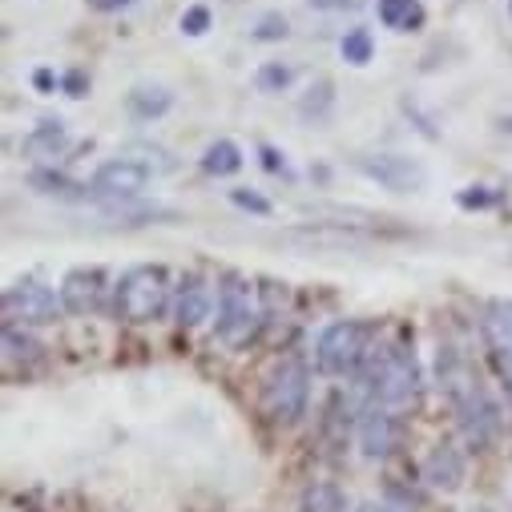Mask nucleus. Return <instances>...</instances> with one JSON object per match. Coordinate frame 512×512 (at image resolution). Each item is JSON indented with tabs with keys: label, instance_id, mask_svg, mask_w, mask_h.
Instances as JSON below:
<instances>
[{
	"label": "nucleus",
	"instance_id": "obj_1",
	"mask_svg": "<svg viewBox=\"0 0 512 512\" xmlns=\"http://www.w3.org/2000/svg\"><path fill=\"white\" fill-rule=\"evenodd\" d=\"M440 388L456 408L460 432L464 440L480 452L500 436V408L492 404V396L484 392V383L476 379L472 363L456 351V347H440Z\"/></svg>",
	"mask_w": 512,
	"mask_h": 512
},
{
	"label": "nucleus",
	"instance_id": "obj_2",
	"mask_svg": "<svg viewBox=\"0 0 512 512\" xmlns=\"http://www.w3.org/2000/svg\"><path fill=\"white\" fill-rule=\"evenodd\" d=\"M367 396L371 408H388V412H408L420 400V363L404 347H383L367 363Z\"/></svg>",
	"mask_w": 512,
	"mask_h": 512
},
{
	"label": "nucleus",
	"instance_id": "obj_3",
	"mask_svg": "<svg viewBox=\"0 0 512 512\" xmlns=\"http://www.w3.org/2000/svg\"><path fill=\"white\" fill-rule=\"evenodd\" d=\"M170 303V279L162 267H134L117 283V319L125 323H154Z\"/></svg>",
	"mask_w": 512,
	"mask_h": 512
},
{
	"label": "nucleus",
	"instance_id": "obj_4",
	"mask_svg": "<svg viewBox=\"0 0 512 512\" xmlns=\"http://www.w3.org/2000/svg\"><path fill=\"white\" fill-rule=\"evenodd\" d=\"M307 396H311V375L303 359H283L263 388V404L271 412L275 424H295L307 412Z\"/></svg>",
	"mask_w": 512,
	"mask_h": 512
},
{
	"label": "nucleus",
	"instance_id": "obj_5",
	"mask_svg": "<svg viewBox=\"0 0 512 512\" xmlns=\"http://www.w3.org/2000/svg\"><path fill=\"white\" fill-rule=\"evenodd\" d=\"M367 339H371L367 323H355V319L331 323V327L319 335V343H315L319 371H327V375H347V371H355V367L367 359Z\"/></svg>",
	"mask_w": 512,
	"mask_h": 512
},
{
	"label": "nucleus",
	"instance_id": "obj_6",
	"mask_svg": "<svg viewBox=\"0 0 512 512\" xmlns=\"http://www.w3.org/2000/svg\"><path fill=\"white\" fill-rule=\"evenodd\" d=\"M65 311L61 295L49 291L45 283L37 279H21L13 287H5V327H45V323H57V315Z\"/></svg>",
	"mask_w": 512,
	"mask_h": 512
},
{
	"label": "nucleus",
	"instance_id": "obj_7",
	"mask_svg": "<svg viewBox=\"0 0 512 512\" xmlns=\"http://www.w3.org/2000/svg\"><path fill=\"white\" fill-rule=\"evenodd\" d=\"M355 170L363 178L379 182L383 190H392V194H416V190L428 186V170L416 158H404V154H359Z\"/></svg>",
	"mask_w": 512,
	"mask_h": 512
},
{
	"label": "nucleus",
	"instance_id": "obj_8",
	"mask_svg": "<svg viewBox=\"0 0 512 512\" xmlns=\"http://www.w3.org/2000/svg\"><path fill=\"white\" fill-rule=\"evenodd\" d=\"M254 323V295H250V283L242 275H226L222 287H218V319H214V331L222 343H242L246 331Z\"/></svg>",
	"mask_w": 512,
	"mask_h": 512
},
{
	"label": "nucleus",
	"instance_id": "obj_9",
	"mask_svg": "<svg viewBox=\"0 0 512 512\" xmlns=\"http://www.w3.org/2000/svg\"><path fill=\"white\" fill-rule=\"evenodd\" d=\"M150 170L142 166V162H134V158H109V162H101L97 166V174H93V194L97 198H105V202H113V198H138L146 186H150Z\"/></svg>",
	"mask_w": 512,
	"mask_h": 512
},
{
	"label": "nucleus",
	"instance_id": "obj_10",
	"mask_svg": "<svg viewBox=\"0 0 512 512\" xmlns=\"http://www.w3.org/2000/svg\"><path fill=\"white\" fill-rule=\"evenodd\" d=\"M400 444V428H396V412L388 408H367L359 416V448L367 460H383L392 456Z\"/></svg>",
	"mask_w": 512,
	"mask_h": 512
},
{
	"label": "nucleus",
	"instance_id": "obj_11",
	"mask_svg": "<svg viewBox=\"0 0 512 512\" xmlns=\"http://www.w3.org/2000/svg\"><path fill=\"white\" fill-rule=\"evenodd\" d=\"M101 295H105V271L101 267H81V271H69L65 283H61V303L69 315H89L101 307Z\"/></svg>",
	"mask_w": 512,
	"mask_h": 512
},
{
	"label": "nucleus",
	"instance_id": "obj_12",
	"mask_svg": "<svg viewBox=\"0 0 512 512\" xmlns=\"http://www.w3.org/2000/svg\"><path fill=\"white\" fill-rule=\"evenodd\" d=\"M484 339L492 347L500 379L512 388V303H492L484 311Z\"/></svg>",
	"mask_w": 512,
	"mask_h": 512
},
{
	"label": "nucleus",
	"instance_id": "obj_13",
	"mask_svg": "<svg viewBox=\"0 0 512 512\" xmlns=\"http://www.w3.org/2000/svg\"><path fill=\"white\" fill-rule=\"evenodd\" d=\"M65 146H69V130H65L61 117H41L21 138V154L33 158V162H53V158L65 154Z\"/></svg>",
	"mask_w": 512,
	"mask_h": 512
},
{
	"label": "nucleus",
	"instance_id": "obj_14",
	"mask_svg": "<svg viewBox=\"0 0 512 512\" xmlns=\"http://www.w3.org/2000/svg\"><path fill=\"white\" fill-rule=\"evenodd\" d=\"M424 480L440 492H456L464 484V456L452 444H436L424 460Z\"/></svg>",
	"mask_w": 512,
	"mask_h": 512
},
{
	"label": "nucleus",
	"instance_id": "obj_15",
	"mask_svg": "<svg viewBox=\"0 0 512 512\" xmlns=\"http://www.w3.org/2000/svg\"><path fill=\"white\" fill-rule=\"evenodd\" d=\"M287 242H303L311 250H347V246H363L367 238L339 226V222H323V226H299V230H287Z\"/></svg>",
	"mask_w": 512,
	"mask_h": 512
},
{
	"label": "nucleus",
	"instance_id": "obj_16",
	"mask_svg": "<svg viewBox=\"0 0 512 512\" xmlns=\"http://www.w3.org/2000/svg\"><path fill=\"white\" fill-rule=\"evenodd\" d=\"M170 105H174V93L166 85L142 81V85H134L130 93H125V109H130L138 121H158V117L170 113Z\"/></svg>",
	"mask_w": 512,
	"mask_h": 512
},
{
	"label": "nucleus",
	"instance_id": "obj_17",
	"mask_svg": "<svg viewBox=\"0 0 512 512\" xmlns=\"http://www.w3.org/2000/svg\"><path fill=\"white\" fill-rule=\"evenodd\" d=\"M375 13H379V25L392 33H416L428 21L420 0H375Z\"/></svg>",
	"mask_w": 512,
	"mask_h": 512
},
{
	"label": "nucleus",
	"instance_id": "obj_18",
	"mask_svg": "<svg viewBox=\"0 0 512 512\" xmlns=\"http://www.w3.org/2000/svg\"><path fill=\"white\" fill-rule=\"evenodd\" d=\"M174 315H178L182 327H198V323L210 315V287H206L198 275H190V279L182 283L178 303H174Z\"/></svg>",
	"mask_w": 512,
	"mask_h": 512
},
{
	"label": "nucleus",
	"instance_id": "obj_19",
	"mask_svg": "<svg viewBox=\"0 0 512 512\" xmlns=\"http://www.w3.org/2000/svg\"><path fill=\"white\" fill-rule=\"evenodd\" d=\"M331 109H335V89H331V81H327V77L311 81L307 93L299 97V117H303L307 125H323V121L331 117Z\"/></svg>",
	"mask_w": 512,
	"mask_h": 512
},
{
	"label": "nucleus",
	"instance_id": "obj_20",
	"mask_svg": "<svg viewBox=\"0 0 512 512\" xmlns=\"http://www.w3.org/2000/svg\"><path fill=\"white\" fill-rule=\"evenodd\" d=\"M33 186L41 194H49V198H61V202H89V198H97L93 186H81V182H73L65 174H53V170H37L33 174Z\"/></svg>",
	"mask_w": 512,
	"mask_h": 512
},
{
	"label": "nucleus",
	"instance_id": "obj_21",
	"mask_svg": "<svg viewBox=\"0 0 512 512\" xmlns=\"http://www.w3.org/2000/svg\"><path fill=\"white\" fill-rule=\"evenodd\" d=\"M202 170L214 174V178H230V174L242 170V150H238L230 138H218V142L206 146V154H202Z\"/></svg>",
	"mask_w": 512,
	"mask_h": 512
},
{
	"label": "nucleus",
	"instance_id": "obj_22",
	"mask_svg": "<svg viewBox=\"0 0 512 512\" xmlns=\"http://www.w3.org/2000/svg\"><path fill=\"white\" fill-rule=\"evenodd\" d=\"M303 512H347V496L335 484H311L303 492Z\"/></svg>",
	"mask_w": 512,
	"mask_h": 512
},
{
	"label": "nucleus",
	"instance_id": "obj_23",
	"mask_svg": "<svg viewBox=\"0 0 512 512\" xmlns=\"http://www.w3.org/2000/svg\"><path fill=\"white\" fill-rule=\"evenodd\" d=\"M339 53H343L347 65L363 69V65H371V57H375V41H371L367 29H351V33L339 41Z\"/></svg>",
	"mask_w": 512,
	"mask_h": 512
},
{
	"label": "nucleus",
	"instance_id": "obj_24",
	"mask_svg": "<svg viewBox=\"0 0 512 512\" xmlns=\"http://www.w3.org/2000/svg\"><path fill=\"white\" fill-rule=\"evenodd\" d=\"M41 355V343L17 327H5V359L9 363H33Z\"/></svg>",
	"mask_w": 512,
	"mask_h": 512
},
{
	"label": "nucleus",
	"instance_id": "obj_25",
	"mask_svg": "<svg viewBox=\"0 0 512 512\" xmlns=\"http://www.w3.org/2000/svg\"><path fill=\"white\" fill-rule=\"evenodd\" d=\"M291 81H295V69L283 65V61H267L259 73H254V85H259V93H283V89H291Z\"/></svg>",
	"mask_w": 512,
	"mask_h": 512
},
{
	"label": "nucleus",
	"instance_id": "obj_26",
	"mask_svg": "<svg viewBox=\"0 0 512 512\" xmlns=\"http://www.w3.org/2000/svg\"><path fill=\"white\" fill-rule=\"evenodd\" d=\"M121 158H134V162H142L150 174H170L174 170V158L166 154V150H158V146H130Z\"/></svg>",
	"mask_w": 512,
	"mask_h": 512
},
{
	"label": "nucleus",
	"instance_id": "obj_27",
	"mask_svg": "<svg viewBox=\"0 0 512 512\" xmlns=\"http://www.w3.org/2000/svg\"><path fill=\"white\" fill-rule=\"evenodd\" d=\"M287 17L283 13H263L259 21H254V29H250V37L254 41H287Z\"/></svg>",
	"mask_w": 512,
	"mask_h": 512
},
{
	"label": "nucleus",
	"instance_id": "obj_28",
	"mask_svg": "<svg viewBox=\"0 0 512 512\" xmlns=\"http://www.w3.org/2000/svg\"><path fill=\"white\" fill-rule=\"evenodd\" d=\"M206 29H210V9L206 5H194V9L182 13V33L186 37H202Z\"/></svg>",
	"mask_w": 512,
	"mask_h": 512
},
{
	"label": "nucleus",
	"instance_id": "obj_29",
	"mask_svg": "<svg viewBox=\"0 0 512 512\" xmlns=\"http://www.w3.org/2000/svg\"><path fill=\"white\" fill-rule=\"evenodd\" d=\"M230 202L234 206H242V210H250V214H271V202L263 198V194H254V190H230Z\"/></svg>",
	"mask_w": 512,
	"mask_h": 512
},
{
	"label": "nucleus",
	"instance_id": "obj_30",
	"mask_svg": "<svg viewBox=\"0 0 512 512\" xmlns=\"http://www.w3.org/2000/svg\"><path fill=\"white\" fill-rule=\"evenodd\" d=\"M464 210H488L492 202H496V194L488 190V186H468V190H460V198H456Z\"/></svg>",
	"mask_w": 512,
	"mask_h": 512
},
{
	"label": "nucleus",
	"instance_id": "obj_31",
	"mask_svg": "<svg viewBox=\"0 0 512 512\" xmlns=\"http://www.w3.org/2000/svg\"><path fill=\"white\" fill-rule=\"evenodd\" d=\"M61 89H65L69 97H85V93H89V77L73 69V73H65V77H61Z\"/></svg>",
	"mask_w": 512,
	"mask_h": 512
},
{
	"label": "nucleus",
	"instance_id": "obj_32",
	"mask_svg": "<svg viewBox=\"0 0 512 512\" xmlns=\"http://www.w3.org/2000/svg\"><path fill=\"white\" fill-rule=\"evenodd\" d=\"M259 154H263V166H267L271 174H291V166H287V158H283V154H279L275 146H263Z\"/></svg>",
	"mask_w": 512,
	"mask_h": 512
},
{
	"label": "nucleus",
	"instance_id": "obj_33",
	"mask_svg": "<svg viewBox=\"0 0 512 512\" xmlns=\"http://www.w3.org/2000/svg\"><path fill=\"white\" fill-rule=\"evenodd\" d=\"M130 5H138V0H89V9H97V13H117V9H130Z\"/></svg>",
	"mask_w": 512,
	"mask_h": 512
},
{
	"label": "nucleus",
	"instance_id": "obj_34",
	"mask_svg": "<svg viewBox=\"0 0 512 512\" xmlns=\"http://www.w3.org/2000/svg\"><path fill=\"white\" fill-rule=\"evenodd\" d=\"M311 9H339V5H347V0H307Z\"/></svg>",
	"mask_w": 512,
	"mask_h": 512
},
{
	"label": "nucleus",
	"instance_id": "obj_35",
	"mask_svg": "<svg viewBox=\"0 0 512 512\" xmlns=\"http://www.w3.org/2000/svg\"><path fill=\"white\" fill-rule=\"evenodd\" d=\"M33 81H37V89H53V73H45V69H41Z\"/></svg>",
	"mask_w": 512,
	"mask_h": 512
},
{
	"label": "nucleus",
	"instance_id": "obj_36",
	"mask_svg": "<svg viewBox=\"0 0 512 512\" xmlns=\"http://www.w3.org/2000/svg\"><path fill=\"white\" fill-rule=\"evenodd\" d=\"M500 130H504V134H512V113H508V117H500Z\"/></svg>",
	"mask_w": 512,
	"mask_h": 512
},
{
	"label": "nucleus",
	"instance_id": "obj_37",
	"mask_svg": "<svg viewBox=\"0 0 512 512\" xmlns=\"http://www.w3.org/2000/svg\"><path fill=\"white\" fill-rule=\"evenodd\" d=\"M359 512H388V508H379V504H363Z\"/></svg>",
	"mask_w": 512,
	"mask_h": 512
}]
</instances>
